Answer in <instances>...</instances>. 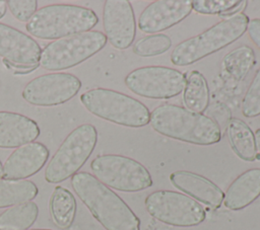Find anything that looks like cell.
<instances>
[{"mask_svg":"<svg viewBox=\"0 0 260 230\" xmlns=\"http://www.w3.org/2000/svg\"><path fill=\"white\" fill-rule=\"evenodd\" d=\"M71 185L106 230H140V220L127 203L92 174L86 171L75 173Z\"/></svg>","mask_w":260,"mask_h":230,"instance_id":"obj_1","label":"cell"},{"mask_svg":"<svg viewBox=\"0 0 260 230\" xmlns=\"http://www.w3.org/2000/svg\"><path fill=\"white\" fill-rule=\"evenodd\" d=\"M149 123L156 133L185 143L208 146L221 139L220 127L213 119L172 103L156 106Z\"/></svg>","mask_w":260,"mask_h":230,"instance_id":"obj_2","label":"cell"},{"mask_svg":"<svg viewBox=\"0 0 260 230\" xmlns=\"http://www.w3.org/2000/svg\"><path fill=\"white\" fill-rule=\"evenodd\" d=\"M99 22L96 13L83 6L51 4L36 11L26 22V31L41 40H60L89 31Z\"/></svg>","mask_w":260,"mask_h":230,"instance_id":"obj_3","label":"cell"},{"mask_svg":"<svg viewBox=\"0 0 260 230\" xmlns=\"http://www.w3.org/2000/svg\"><path fill=\"white\" fill-rule=\"evenodd\" d=\"M249 21L245 13L220 20L201 33L179 43L171 54V62L179 67L189 66L222 50L247 31Z\"/></svg>","mask_w":260,"mask_h":230,"instance_id":"obj_4","label":"cell"},{"mask_svg":"<svg viewBox=\"0 0 260 230\" xmlns=\"http://www.w3.org/2000/svg\"><path fill=\"white\" fill-rule=\"evenodd\" d=\"M80 102L93 116L129 128L149 124L150 111L140 100L108 88H92L80 95Z\"/></svg>","mask_w":260,"mask_h":230,"instance_id":"obj_5","label":"cell"},{"mask_svg":"<svg viewBox=\"0 0 260 230\" xmlns=\"http://www.w3.org/2000/svg\"><path fill=\"white\" fill-rule=\"evenodd\" d=\"M98 143L93 125L82 124L73 129L61 143L45 169L49 183H59L72 177L85 164Z\"/></svg>","mask_w":260,"mask_h":230,"instance_id":"obj_6","label":"cell"},{"mask_svg":"<svg viewBox=\"0 0 260 230\" xmlns=\"http://www.w3.org/2000/svg\"><path fill=\"white\" fill-rule=\"evenodd\" d=\"M105 33L89 30L48 44L41 53L39 64L49 71L66 70L86 61L107 44Z\"/></svg>","mask_w":260,"mask_h":230,"instance_id":"obj_7","label":"cell"},{"mask_svg":"<svg viewBox=\"0 0 260 230\" xmlns=\"http://www.w3.org/2000/svg\"><path fill=\"white\" fill-rule=\"evenodd\" d=\"M93 176L108 187L125 193H136L153 183L148 169L133 158L118 155H99L90 162Z\"/></svg>","mask_w":260,"mask_h":230,"instance_id":"obj_8","label":"cell"},{"mask_svg":"<svg viewBox=\"0 0 260 230\" xmlns=\"http://www.w3.org/2000/svg\"><path fill=\"white\" fill-rule=\"evenodd\" d=\"M147 213L157 221L176 227H193L206 219L204 208L191 197L160 189L150 193L144 200Z\"/></svg>","mask_w":260,"mask_h":230,"instance_id":"obj_9","label":"cell"},{"mask_svg":"<svg viewBox=\"0 0 260 230\" xmlns=\"http://www.w3.org/2000/svg\"><path fill=\"white\" fill-rule=\"evenodd\" d=\"M124 82L131 92L139 96L169 99L184 90L186 75L171 67L144 66L129 72Z\"/></svg>","mask_w":260,"mask_h":230,"instance_id":"obj_10","label":"cell"},{"mask_svg":"<svg viewBox=\"0 0 260 230\" xmlns=\"http://www.w3.org/2000/svg\"><path fill=\"white\" fill-rule=\"evenodd\" d=\"M81 88V81L71 73L56 72L30 80L21 92L22 98L36 106H54L73 98Z\"/></svg>","mask_w":260,"mask_h":230,"instance_id":"obj_11","label":"cell"},{"mask_svg":"<svg viewBox=\"0 0 260 230\" xmlns=\"http://www.w3.org/2000/svg\"><path fill=\"white\" fill-rule=\"evenodd\" d=\"M39 44L24 32L0 22V57L3 64L15 70L14 74H27L39 67Z\"/></svg>","mask_w":260,"mask_h":230,"instance_id":"obj_12","label":"cell"},{"mask_svg":"<svg viewBox=\"0 0 260 230\" xmlns=\"http://www.w3.org/2000/svg\"><path fill=\"white\" fill-rule=\"evenodd\" d=\"M103 26L107 41L118 50L128 49L136 35V20L128 0H107L103 8Z\"/></svg>","mask_w":260,"mask_h":230,"instance_id":"obj_13","label":"cell"},{"mask_svg":"<svg viewBox=\"0 0 260 230\" xmlns=\"http://www.w3.org/2000/svg\"><path fill=\"white\" fill-rule=\"evenodd\" d=\"M191 0H156L140 13L138 28L145 33H158L180 23L192 12Z\"/></svg>","mask_w":260,"mask_h":230,"instance_id":"obj_14","label":"cell"},{"mask_svg":"<svg viewBox=\"0 0 260 230\" xmlns=\"http://www.w3.org/2000/svg\"><path fill=\"white\" fill-rule=\"evenodd\" d=\"M49 155V149L41 142L16 148L3 164V178L20 180L32 176L44 167Z\"/></svg>","mask_w":260,"mask_h":230,"instance_id":"obj_15","label":"cell"},{"mask_svg":"<svg viewBox=\"0 0 260 230\" xmlns=\"http://www.w3.org/2000/svg\"><path fill=\"white\" fill-rule=\"evenodd\" d=\"M171 183L197 202L213 209L221 206L224 194L207 177L188 170H177L170 174Z\"/></svg>","mask_w":260,"mask_h":230,"instance_id":"obj_16","label":"cell"},{"mask_svg":"<svg viewBox=\"0 0 260 230\" xmlns=\"http://www.w3.org/2000/svg\"><path fill=\"white\" fill-rule=\"evenodd\" d=\"M40 135L38 124L30 118L12 111H0V148H18L34 142Z\"/></svg>","mask_w":260,"mask_h":230,"instance_id":"obj_17","label":"cell"},{"mask_svg":"<svg viewBox=\"0 0 260 230\" xmlns=\"http://www.w3.org/2000/svg\"><path fill=\"white\" fill-rule=\"evenodd\" d=\"M260 197V168H251L239 176L229 185L223 199L225 208L240 211Z\"/></svg>","mask_w":260,"mask_h":230,"instance_id":"obj_18","label":"cell"},{"mask_svg":"<svg viewBox=\"0 0 260 230\" xmlns=\"http://www.w3.org/2000/svg\"><path fill=\"white\" fill-rule=\"evenodd\" d=\"M226 136L235 154L246 162H253L258 156L255 135L246 122L238 118L230 119Z\"/></svg>","mask_w":260,"mask_h":230,"instance_id":"obj_19","label":"cell"},{"mask_svg":"<svg viewBox=\"0 0 260 230\" xmlns=\"http://www.w3.org/2000/svg\"><path fill=\"white\" fill-rule=\"evenodd\" d=\"M76 200L73 194L63 187L56 186L49 201V210L53 223L60 229L69 228L76 215Z\"/></svg>","mask_w":260,"mask_h":230,"instance_id":"obj_20","label":"cell"},{"mask_svg":"<svg viewBox=\"0 0 260 230\" xmlns=\"http://www.w3.org/2000/svg\"><path fill=\"white\" fill-rule=\"evenodd\" d=\"M183 102L188 110L202 113L209 104L208 83L198 71H191L186 76V84L183 90Z\"/></svg>","mask_w":260,"mask_h":230,"instance_id":"obj_21","label":"cell"},{"mask_svg":"<svg viewBox=\"0 0 260 230\" xmlns=\"http://www.w3.org/2000/svg\"><path fill=\"white\" fill-rule=\"evenodd\" d=\"M38 193V186L30 180L0 179V209L30 202Z\"/></svg>","mask_w":260,"mask_h":230,"instance_id":"obj_22","label":"cell"},{"mask_svg":"<svg viewBox=\"0 0 260 230\" xmlns=\"http://www.w3.org/2000/svg\"><path fill=\"white\" fill-rule=\"evenodd\" d=\"M38 215L39 208L34 202L13 206L0 214V230H27Z\"/></svg>","mask_w":260,"mask_h":230,"instance_id":"obj_23","label":"cell"},{"mask_svg":"<svg viewBox=\"0 0 260 230\" xmlns=\"http://www.w3.org/2000/svg\"><path fill=\"white\" fill-rule=\"evenodd\" d=\"M256 63L254 50L246 45L240 46L228 54L222 59L225 72L236 81H242L252 70Z\"/></svg>","mask_w":260,"mask_h":230,"instance_id":"obj_24","label":"cell"},{"mask_svg":"<svg viewBox=\"0 0 260 230\" xmlns=\"http://www.w3.org/2000/svg\"><path fill=\"white\" fill-rule=\"evenodd\" d=\"M172 40L165 33H154L139 39L133 46V52L140 57H154L170 50Z\"/></svg>","mask_w":260,"mask_h":230,"instance_id":"obj_25","label":"cell"},{"mask_svg":"<svg viewBox=\"0 0 260 230\" xmlns=\"http://www.w3.org/2000/svg\"><path fill=\"white\" fill-rule=\"evenodd\" d=\"M242 114L245 118H256L260 116V68L256 71L241 105Z\"/></svg>","mask_w":260,"mask_h":230,"instance_id":"obj_26","label":"cell"},{"mask_svg":"<svg viewBox=\"0 0 260 230\" xmlns=\"http://www.w3.org/2000/svg\"><path fill=\"white\" fill-rule=\"evenodd\" d=\"M239 2V0H193L192 7L200 14L221 15Z\"/></svg>","mask_w":260,"mask_h":230,"instance_id":"obj_27","label":"cell"},{"mask_svg":"<svg viewBox=\"0 0 260 230\" xmlns=\"http://www.w3.org/2000/svg\"><path fill=\"white\" fill-rule=\"evenodd\" d=\"M7 7L14 18L21 22L28 21L36 13L38 1L36 0H9Z\"/></svg>","mask_w":260,"mask_h":230,"instance_id":"obj_28","label":"cell"},{"mask_svg":"<svg viewBox=\"0 0 260 230\" xmlns=\"http://www.w3.org/2000/svg\"><path fill=\"white\" fill-rule=\"evenodd\" d=\"M247 30L251 41L260 50V18L250 19Z\"/></svg>","mask_w":260,"mask_h":230,"instance_id":"obj_29","label":"cell"},{"mask_svg":"<svg viewBox=\"0 0 260 230\" xmlns=\"http://www.w3.org/2000/svg\"><path fill=\"white\" fill-rule=\"evenodd\" d=\"M248 5V1L246 0H243V1H240L239 4H237L236 6H234L233 8H231L230 10L225 11L224 13H222L221 15H219L220 17H222L223 19H226V18H230V17H233L237 14H240V13H244V10L246 9Z\"/></svg>","mask_w":260,"mask_h":230,"instance_id":"obj_30","label":"cell"},{"mask_svg":"<svg viewBox=\"0 0 260 230\" xmlns=\"http://www.w3.org/2000/svg\"><path fill=\"white\" fill-rule=\"evenodd\" d=\"M7 10V1L0 0V19L5 15Z\"/></svg>","mask_w":260,"mask_h":230,"instance_id":"obj_31","label":"cell"},{"mask_svg":"<svg viewBox=\"0 0 260 230\" xmlns=\"http://www.w3.org/2000/svg\"><path fill=\"white\" fill-rule=\"evenodd\" d=\"M255 135V142H256V148L257 151L260 153V129L256 130V132L254 133Z\"/></svg>","mask_w":260,"mask_h":230,"instance_id":"obj_32","label":"cell"},{"mask_svg":"<svg viewBox=\"0 0 260 230\" xmlns=\"http://www.w3.org/2000/svg\"><path fill=\"white\" fill-rule=\"evenodd\" d=\"M1 177H3V165L0 161V179H1Z\"/></svg>","mask_w":260,"mask_h":230,"instance_id":"obj_33","label":"cell"},{"mask_svg":"<svg viewBox=\"0 0 260 230\" xmlns=\"http://www.w3.org/2000/svg\"><path fill=\"white\" fill-rule=\"evenodd\" d=\"M27 230H50V229H27Z\"/></svg>","mask_w":260,"mask_h":230,"instance_id":"obj_34","label":"cell"}]
</instances>
